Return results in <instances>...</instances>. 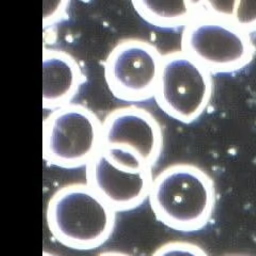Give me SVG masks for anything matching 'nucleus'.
<instances>
[{
	"mask_svg": "<svg viewBox=\"0 0 256 256\" xmlns=\"http://www.w3.org/2000/svg\"><path fill=\"white\" fill-rule=\"evenodd\" d=\"M148 200L155 217L166 226L194 233L212 218L217 192L212 178L202 168L175 164L155 176Z\"/></svg>",
	"mask_w": 256,
	"mask_h": 256,
	"instance_id": "obj_1",
	"label": "nucleus"
},
{
	"mask_svg": "<svg viewBox=\"0 0 256 256\" xmlns=\"http://www.w3.org/2000/svg\"><path fill=\"white\" fill-rule=\"evenodd\" d=\"M46 219L60 244L75 250H93L114 233L116 212L89 184L74 182L52 194Z\"/></svg>",
	"mask_w": 256,
	"mask_h": 256,
	"instance_id": "obj_2",
	"label": "nucleus"
},
{
	"mask_svg": "<svg viewBox=\"0 0 256 256\" xmlns=\"http://www.w3.org/2000/svg\"><path fill=\"white\" fill-rule=\"evenodd\" d=\"M182 52L212 75L232 74L253 61L256 48L251 34L204 6L182 30Z\"/></svg>",
	"mask_w": 256,
	"mask_h": 256,
	"instance_id": "obj_3",
	"label": "nucleus"
},
{
	"mask_svg": "<svg viewBox=\"0 0 256 256\" xmlns=\"http://www.w3.org/2000/svg\"><path fill=\"white\" fill-rule=\"evenodd\" d=\"M212 93V74L202 64L182 50L164 54L154 98L168 116L182 124L196 122Z\"/></svg>",
	"mask_w": 256,
	"mask_h": 256,
	"instance_id": "obj_4",
	"label": "nucleus"
},
{
	"mask_svg": "<svg viewBox=\"0 0 256 256\" xmlns=\"http://www.w3.org/2000/svg\"><path fill=\"white\" fill-rule=\"evenodd\" d=\"M102 146V122L80 104L52 111L43 125L44 158L63 169L86 166Z\"/></svg>",
	"mask_w": 256,
	"mask_h": 256,
	"instance_id": "obj_5",
	"label": "nucleus"
},
{
	"mask_svg": "<svg viewBox=\"0 0 256 256\" xmlns=\"http://www.w3.org/2000/svg\"><path fill=\"white\" fill-rule=\"evenodd\" d=\"M152 169L132 153L102 146L86 166V182L116 212H128L148 198Z\"/></svg>",
	"mask_w": 256,
	"mask_h": 256,
	"instance_id": "obj_6",
	"label": "nucleus"
},
{
	"mask_svg": "<svg viewBox=\"0 0 256 256\" xmlns=\"http://www.w3.org/2000/svg\"><path fill=\"white\" fill-rule=\"evenodd\" d=\"M164 54L142 38L120 41L104 63L111 94L125 102H142L155 98Z\"/></svg>",
	"mask_w": 256,
	"mask_h": 256,
	"instance_id": "obj_7",
	"label": "nucleus"
},
{
	"mask_svg": "<svg viewBox=\"0 0 256 256\" xmlns=\"http://www.w3.org/2000/svg\"><path fill=\"white\" fill-rule=\"evenodd\" d=\"M102 146L126 150L153 168L162 156V128L146 109L136 105L120 107L104 118Z\"/></svg>",
	"mask_w": 256,
	"mask_h": 256,
	"instance_id": "obj_8",
	"label": "nucleus"
},
{
	"mask_svg": "<svg viewBox=\"0 0 256 256\" xmlns=\"http://www.w3.org/2000/svg\"><path fill=\"white\" fill-rule=\"evenodd\" d=\"M86 82L78 60L56 48L43 52V108L54 111L66 107L78 95Z\"/></svg>",
	"mask_w": 256,
	"mask_h": 256,
	"instance_id": "obj_9",
	"label": "nucleus"
},
{
	"mask_svg": "<svg viewBox=\"0 0 256 256\" xmlns=\"http://www.w3.org/2000/svg\"><path fill=\"white\" fill-rule=\"evenodd\" d=\"M134 9L142 20L159 30L185 29L203 10V2H148L134 0Z\"/></svg>",
	"mask_w": 256,
	"mask_h": 256,
	"instance_id": "obj_10",
	"label": "nucleus"
},
{
	"mask_svg": "<svg viewBox=\"0 0 256 256\" xmlns=\"http://www.w3.org/2000/svg\"><path fill=\"white\" fill-rule=\"evenodd\" d=\"M208 11L223 16L249 34L256 32V2H203Z\"/></svg>",
	"mask_w": 256,
	"mask_h": 256,
	"instance_id": "obj_11",
	"label": "nucleus"
},
{
	"mask_svg": "<svg viewBox=\"0 0 256 256\" xmlns=\"http://www.w3.org/2000/svg\"><path fill=\"white\" fill-rule=\"evenodd\" d=\"M152 256H208V254L196 244L171 242L160 246Z\"/></svg>",
	"mask_w": 256,
	"mask_h": 256,
	"instance_id": "obj_12",
	"label": "nucleus"
},
{
	"mask_svg": "<svg viewBox=\"0 0 256 256\" xmlns=\"http://www.w3.org/2000/svg\"><path fill=\"white\" fill-rule=\"evenodd\" d=\"M68 6H70V2H58V6L56 8L50 15H45L44 27H50L54 25L56 22H59L63 16L66 15Z\"/></svg>",
	"mask_w": 256,
	"mask_h": 256,
	"instance_id": "obj_13",
	"label": "nucleus"
},
{
	"mask_svg": "<svg viewBox=\"0 0 256 256\" xmlns=\"http://www.w3.org/2000/svg\"><path fill=\"white\" fill-rule=\"evenodd\" d=\"M98 256H132V255L123 253V252H118V251H109V252L102 253Z\"/></svg>",
	"mask_w": 256,
	"mask_h": 256,
	"instance_id": "obj_14",
	"label": "nucleus"
},
{
	"mask_svg": "<svg viewBox=\"0 0 256 256\" xmlns=\"http://www.w3.org/2000/svg\"><path fill=\"white\" fill-rule=\"evenodd\" d=\"M44 256H54V255L50 254V253H47V252H44Z\"/></svg>",
	"mask_w": 256,
	"mask_h": 256,
	"instance_id": "obj_15",
	"label": "nucleus"
},
{
	"mask_svg": "<svg viewBox=\"0 0 256 256\" xmlns=\"http://www.w3.org/2000/svg\"><path fill=\"white\" fill-rule=\"evenodd\" d=\"M232 256H242V255H232Z\"/></svg>",
	"mask_w": 256,
	"mask_h": 256,
	"instance_id": "obj_16",
	"label": "nucleus"
}]
</instances>
